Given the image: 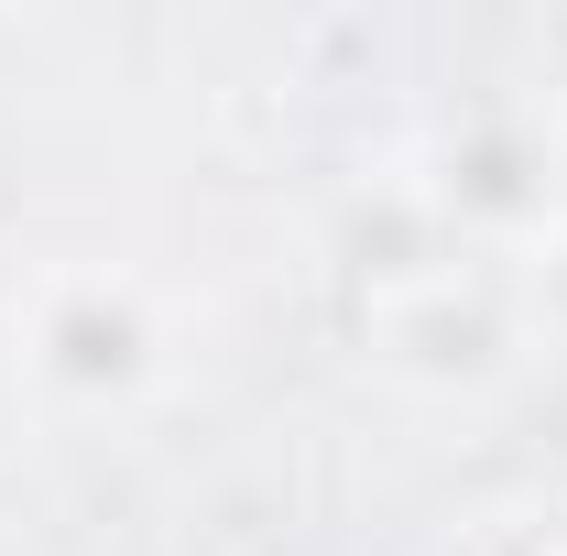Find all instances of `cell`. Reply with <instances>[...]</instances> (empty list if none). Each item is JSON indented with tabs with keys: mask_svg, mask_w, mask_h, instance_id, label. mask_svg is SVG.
<instances>
[{
	"mask_svg": "<svg viewBox=\"0 0 567 556\" xmlns=\"http://www.w3.org/2000/svg\"><path fill=\"white\" fill-rule=\"evenodd\" d=\"M546 556H567V546H546Z\"/></svg>",
	"mask_w": 567,
	"mask_h": 556,
	"instance_id": "8992f818",
	"label": "cell"
},
{
	"mask_svg": "<svg viewBox=\"0 0 567 556\" xmlns=\"http://www.w3.org/2000/svg\"><path fill=\"white\" fill-rule=\"evenodd\" d=\"M22 371L55 393V404H132L164 382V317L132 274H55L22 317Z\"/></svg>",
	"mask_w": 567,
	"mask_h": 556,
	"instance_id": "3957f363",
	"label": "cell"
},
{
	"mask_svg": "<svg viewBox=\"0 0 567 556\" xmlns=\"http://www.w3.org/2000/svg\"><path fill=\"white\" fill-rule=\"evenodd\" d=\"M360 339L415 393H481L535 349V328H524V295L502 262H436V274L360 295Z\"/></svg>",
	"mask_w": 567,
	"mask_h": 556,
	"instance_id": "7a4b0ae2",
	"label": "cell"
},
{
	"mask_svg": "<svg viewBox=\"0 0 567 556\" xmlns=\"http://www.w3.org/2000/svg\"><path fill=\"white\" fill-rule=\"evenodd\" d=\"M546 66L567 76V11H557V22H546Z\"/></svg>",
	"mask_w": 567,
	"mask_h": 556,
	"instance_id": "5b68a950",
	"label": "cell"
},
{
	"mask_svg": "<svg viewBox=\"0 0 567 556\" xmlns=\"http://www.w3.org/2000/svg\"><path fill=\"white\" fill-rule=\"evenodd\" d=\"M502 274H513V295H524V328L567 349V218L546 229V240H535V251H513Z\"/></svg>",
	"mask_w": 567,
	"mask_h": 556,
	"instance_id": "277c9868",
	"label": "cell"
},
{
	"mask_svg": "<svg viewBox=\"0 0 567 556\" xmlns=\"http://www.w3.org/2000/svg\"><path fill=\"white\" fill-rule=\"evenodd\" d=\"M404 197L436 218V240H458L470 262H513L567 218V175L535 110H470L425 142V164L404 175Z\"/></svg>",
	"mask_w": 567,
	"mask_h": 556,
	"instance_id": "6da1fadb",
	"label": "cell"
}]
</instances>
